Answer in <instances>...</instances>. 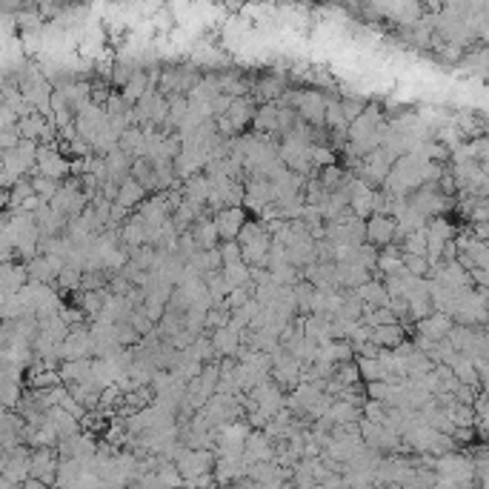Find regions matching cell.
<instances>
[{
    "label": "cell",
    "mask_w": 489,
    "mask_h": 489,
    "mask_svg": "<svg viewBox=\"0 0 489 489\" xmlns=\"http://www.w3.org/2000/svg\"><path fill=\"white\" fill-rule=\"evenodd\" d=\"M275 458V444H272L260 429H252L243 441V461L246 464H269Z\"/></svg>",
    "instance_id": "cell-6"
},
{
    "label": "cell",
    "mask_w": 489,
    "mask_h": 489,
    "mask_svg": "<svg viewBox=\"0 0 489 489\" xmlns=\"http://www.w3.org/2000/svg\"><path fill=\"white\" fill-rule=\"evenodd\" d=\"M155 475H157V481H160L163 489H183V478H181V472L175 469V464H160V466L155 469Z\"/></svg>",
    "instance_id": "cell-28"
},
{
    "label": "cell",
    "mask_w": 489,
    "mask_h": 489,
    "mask_svg": "<svg viewBox=\"0 0 489 489\" xmlns=\"http://www.w3.org/2000/svg\"><path fill=\"white\" fill-rule=\"evenodd\" d=\"M355 366H358V375L363 384H375V380H387V372L380 366L378 358H355Z\"/></svg>",
    "instance_id": "cell-23"
},
{
    "label": "cell",
    "mask_w": 489,
    "mask_h": 489,
    "mask_svg": "<svg viewBox=\"0 0 489 489\" xmlns=\"http://www.w3.org/2000/svg\"><path fill=\"white\" fill-rule=\"evenodd\" d=\"M372 192L375 189L369 183L352 178V183H349V212L358 217V221H366V217L372 215Z\"/></svg>",
    "instance_id": "cell-8"
},
{
    "label": "cell",
    "mask_w": 489,
    "mask_h": 489,
    "mask_svg": "<svg viewBox=\"0 0 489 489\" xmlns=\"http://www.w3.org/2000/svg\"><path fill=\"white\" fill-rule=\"evenodd\" d=\"M181 192H183V200L198 203V206H206V198H209V181H206V175L198 172V175L186 178L181 183Z\"/></svg>",
    "instance_id": "cell-18"
},
{
    "label": "cell",
    "mask_w": 489,
    "mask_h": 489,
    "mask_svg": "<svg viewBox=\"0 0 489 489\" xmlns=\"http://www.w3.org/2000/svg\"><path fill=\"white\" fill-rule=\"evenodd\" d=\"M392 238H395V221L387 215H369L363 221V241L369 246H375L378 252L392 246Z\"/></svg>",
    "instance_id": "cell-4"
},
{
    "label": "cell",
    "mask_w": 489,
    "mask_h": 489,
    "mask_svg": "<svg viewBox=\"0 0 489 489\" xmlns=\"http://www.w3.org/2000/svg\"><path fill=\"white\" fill-rule=\"evenodd\" d=\"M209 106H212V118H224L229 112V106H232V97L229 95H217V97L209 100Z\"/></svg>",
    "instance_id": "cell-38"
},
{
    "label": "cell",
    "mask_w": 489,
    "mask_h": 489,
    "mask_svg": "<svg viewBox=\"0 0 489 489\" xmlns=\"http://www.w3.org/2000/svg\"><path fill=\"white\" fill-rule=\"evenodd\" d=\"M401 263L406 269V275H412V278H426L429 275V263L421 255H401Z\"/></svg>",
    "instance_id": "cell-34"
},
{
    "label": "cell",
    "mask_w": 489,
    "mask_h": 489,
    "mask_svg": "<svg viewBox=\"0 0 489 489\" xmlns=\"http://www.w3.org/2000/svg\"><path fill=\"white\" fill-rule=\"evenodd\" d=\"M275 121H278V106H275V103H263V106L255 109V115H252V123H249V126L255 129V135H275V138H278Z\"/></svg>",
    "instance_id": "cell-16"
},
{
    "label": "cell",
    "mask_w": 489,
    "mask_h": 489,
    "mask_svg": "<svg viewBox=\"0 0 489 489\" xmlns=\"http://www.w3.org/2000/svg\"><path fill=\"white\" fill-rule=\"evenodd\" d=\"M366 97H361V95H346V97H341V115H344V121H346V126L349 123H355L361 115H363V109H366Z\"/></svg>",
    "instance_id": "cell-26"
},
{
    "label": "cell",
    "mask_w": 489,
    "mask_h": 489,
    "mask_svg": "<svg viewBox=\"0 0 489 489\" xmlns=\"http://www.w3.org/2000/svg\"><path fill=\"white\" fill-rule=\"evenodd\" d=\"M229 326V312L224 306H212L206 315H203V332H215V330H224Z\"/></svg>",
    "instance_id": "cell-31"
},
{
    "label": "cell",
    "mask_w": 489,
    "mask_h": 489,
    "mask_svg": "<svg viewBox=\"0 0 489 489\" xmlns=\"http://www.w3.org/2000/svg\"><path fill=\"white\" fill-rule=\"evenodd\" d=\"M175 469L181 472V478L183 481H192V478H198V475H206V472H212V466H215V452H209V449H181L178 455H175Z\"/></svg>",
    "instance_id": "cell-2"
},
{
    "label": "cell",
    "mask_w": 489,
    "mask_h": 489,
    "mask_svg": "<svg viewBox=\"0 0 489 489\" xmlns=\"http://www.w3.org/2000/svg\"><path fill=\"white\" fill-rule=\"evenodd\" d=\"M352 292H355V298H358L363 306H369V309H378V306H387V303H390V295H387V289H384V284H380L378 275H372L366 284H361V286L352 289Z\"/></svg>",
    "instance_id": "cell-13"
},
{
    "label": "cell",
    "mask_w": 489,
    "mask_h": 489,
    "mask_svg": "<svg viewBox=\"0 0 489 489\" xmlns=\"http://www.w3.org/2000/svg\"><path fill=\"white\" fill-rule=\"evenodd\" d=\"M272 358V369H269V380L275 384L284 395L286 392H292L298 384H301V363L292 358V355H286L284 349H275L269 355Z\"/></svg>",
    "instance_id": "cell-1"
},
{
    "label": "cell",
    "mask_w": 489,
    "mask_h": 489,
    "mask_svg": "<svg viewBox=\"0 0 489 489\" xmlns=\"http://www.w3.org/2000/svg\"><path fill=\"white\" fill-rule=\"evenodd\" d=\"M323 106H326V95L318 89H298L295 97V115L298 121H303L306 126H323Z\"/></svg>",
    "instance_id": "cell-3"
},
{
    "label": "cell",
    "mask_w": 489,
    "mask_h": 489,
    "mask_svg": "<svg viewBox=\"0 0 489 489\" xmlns=\"http://www.w3.org/2000/svg\"><path fill=\"white\" fill-rule=\"evenodd\" d=\"M146 200V192L140 183H135L132 178H126L121 186H118V198H115V206L126 209V212H135L140 203Z\"/></svg>",
    "instance_id": "cell-17"
},
{
    "label": "cell",
    "mask_w": 489,
    "mask_h": 489,
    "mask_svg": "<svg viewBox=\"0 0 489 489\" xmlns=\"http://www.w3.org/2000/svg\"><path fill=\"white\" fill-rule=\"evenodd\" d=\"M255 100L249 97V95H243V97H232V106H229V112L224 115L232 126H235V132L238 135H243V129L252 123V115H255Z\"/></svg>",
    "instance_id": "cell-10"
},
{
    "label": "cell",
    "mask_w": 489,
    "mask_h": 489,
    "mask_svg": "<svg viewBox=\"0 0 489 489\" xmlns=\"http://www.w3.org/2000/svg\"><path fill=\"white\" fill-rule=\"evenodd\" d=\"M54 284H58L61 292H78V289H80V272L72 269V266H64L61 275L54 278Z\"/></svg>",
    "instance_id": "cell-33"
},
{
    "label": "cell",
    "mask_w": 489,
    "mask_h": 489,
    "mask_svg": "<svg viewBox=\"0 0 489 489\" xmlns=\"http://www.w3.org/2000/svg\"><path fill=\"white\" fill-rule=\"evenodd\" d=\"M221 278L227 284V289H243L249 284V266L246 263H232V266H224L221 269Z\"/></svg>",
    "instance_id": "cell-22"
},
{
    "label": "cell",
    "mask_w": 489,
    "mask_h": 489,
    "mask_svg": "<svg viewBox=\"0 0 489 489\" xmlns=\"http://www.w3.org/2000/svg\"><path fill=\"white\" fill-rule=\"evenodd\" d=\"M129 263H132V266H138L140 272H149V269H152V263H155V249H152V246H146V243H143V246H138V249H132V252H129Z\"/></svg>",
    "instance_id": "cell-35"
},
{
    "label": "cell",
    "mask_w": 489,
    "mask_h": 489,
    "mask_svg": "<svg viewBox=\"0 0 489 489\" xmlns=\"http://www.w3.org/2000/svg\"><path fill=\"white\" fill-rule=\"evenodd\" d=\"M309 163H312V169H323V167L338 163V155L330 146H309Z\"/></svg>",
    "instance_id": "cell-32"
},
{
    "label": "cell",
    "mask_w": 489,
    "mask_h": 489,
    "mask_svg": "<svg viewBox=\"0 0 489 489\" xmlns=\"http://www.w3.org/2000/svg\"><path fill=\"white\" fill-rule=\"evenodd\" d=\"M332 378L341 384V390H346V387H355V384H361V375H358V366H355V361H346V363H338L335 366V372H332Z\"/></svg>",
    "instance_id": "cell-29"
},
{
    "label": "cell",
    "mask_w": 489,
    "mask_h": 489,
    "mask_svg": "<svg viewBox=\"0 0 489 489\" xmlns=\"http://www.w3.org/2000/svg\"><path fill=\"white\" fill-rule=\"evenodd\" d=\"M361 418H363L361 409L352 406V404H346V401H332L330 412H326V421H330L332 426H341V423H358Z\"/></svg>",
    "instance_id": "cell-21"
},
{
    "label": "cell",
    "mask_w": 489,
    "mask_h": 489,
    "mask_svg": "<svg viewBox=\"0 0 489 489\" xmlns=\"http://www.w3.org/2000/svg\"><path fill=\"white\" fill-rule=\"evenodd\" d=\"M189 352H192V358H198L200 363H212V361H217V355H215V349H212V341H209V332L198 335L195 344L189 346Z\"/></svg>",
    "instance_id": "cell-30"
},
{
    "label": "cell",
    "mask_w": 489,
    "mask_h": 489,
    "mask_svg": "<svg viewBox=\"0 0 489 489\" xmlns=\"http://www.w3.org/2000/svg\"><path fill=\"white\" fill-rule=\"evenodd\" d=\"M269 278L275 286H295L301 281V272L292 263H278V266H269Z\"/></svg>",
    "instance_id": "cell-24"
},
{
    "label": "cell",
    "mask_w": 489,
    "mask_h": 489,
    "mask_svg": "<svg viewBox=\"0 0 489 489\" xmlns=\"http://www.w3.org/2000/svg\"><path fill=\"white\" fill-rule=\"evenodd\" d=\"M135 61L132 58H123V61H118V64H112V75H109V80H112V86L115 89H123L126 83H129V78L135 75Z\"/></svg>",
    "instance_id": "cell-27"
},
{
    "label": "cell",
    "mask_w": 489,
    "mask_h": 489,
    "mask_svg": "<svg viewBox=\"0 0 489 489\" xmlns=\"http://www.w3.org/2000/svg\"><path fill=\"white\" fill-rule=\"evenodd\" d=\"M212 224H215L217 238H221V241H238V232L246 224V212H243V206L221 209L217 215H212Z\"/></svg>",
    "instance_id": "cell-5"
},
{
    "label": "cell",
    "mask_w": 489,
    "mask_h": 489,
    "mask_svg": "<svg viewBox=\"0 0 489 489\" xmlns=\"http://www.w3.org/2000/svg\"><path fill=\"white\" fill-rule=\"evenodd\" d=\"M372 275L355 260L349 263H335V286L338 289H358L361 284H366Z\"/></svg>",
    "instance_id": "cell-9"
},
{
    "label": "cell",
    "mask_w": 489,
    "mask_h": 489,
    "mask_svg": "<svg viewBox=\"0 0 489 489\" xmlns=\"http://www.w3.org/2000/svg\"><path fill=\"white\" fill-rule=\"evenodd\" d=\"M118 149H121L123 155H129L132 160H135V157H143V149H146L143 132H140L138 126H129V129H123V135L118 138Z\"/></svg>",
    "instance_id": "cell-20"
},
{
    "label": "cell",
    "mask_w": 489,
    "mask_h": 489,
    "mask_svg": "<svg viewBox=\"0 0 489 489\" xmlns=\"http://www.w3.org/2000/svg\"><path fill=\"white\" fill-rule=\"evenodd\" d=\"M217 252H221L224 266L241 263V243H238V241H221V243H217Z\"/></svg>",
    "instance_id": "cell-37"
},
{
    "label": "cell",
    "mask_w": 489,
    "mask_h": 489,
    "mask_svg": "<svg viewBox=\"0 0 489 489\" xmlns=\"http://www.w3.org/2000/svg\"><path fill=\"white\" fill-rule=\"evenodd\" d=\"M447 366H449V372L455 375L458 384H464V387H469V390H483L481 380H478V375H475V369H472V361H469L466 355L455 352V358H452Z\"/></svg>",
    "instance_id": "cell-15"
},
{
    "label": "cell",
    "mask_w": 489,
    "mask_h": 489,
    "mask_svg": "<svg viewBox=\"0 0 489 489\" xmlns=\"http://www.w3.org/2000/svg\"><path fill=\"white\" fill-rule=\"evenodd\" d=\"M452 326H455L452 318H447V315H441V312H432L429 318L415 320V335L429 338V341H444V338L449 335Z\"/></svg>",
    "instance_id": "cell-7"
},
{
    "label": "cell",
    "mask_w": 489,
    "mask_h": 489,
    "mask_svg": "<svg viewBox=\"0 0 489 489\" xmlns=\"http://www.w3.org/2000/svg\"><path fill=\"white\" fill-rule=\"evenodd\" d=\"M146 72L143 69H135V75L129 78V83L123 86V92H121V97L129 103V106H135L140 97H143V92H146Z\"/></svg>",
    "instance_id": "cell-25"
},
{
    "label": "cell",
    "mask_w": 489,
    "mask_h": 489,
    "mask_svg": "<svg viewBox=\"0 0 489 489\" xmlns=\"http://www.w3.org/2000/svg\"><path fill=\"white\" fill-rule=\"evenodd\" d=\"M404 330L398 323H390V326H375L372 330V344L380 346V349H395L401 341H404Z\"/></svg>",
    "instance_id": "cell-19"
},
{
    "label": "cell",
    "mask_w": 489,
    "mask_h": 489,
    "mask_svg": "<svg viewBox=\"0 0 489 489\" xmlns=\"http://www.w3.org/2000/svg\"><path fill=\"white\" fill-rule=\"evenodd\" d=\"M266 203H272L269 181H263V178H249V181L243 183V206H249V209L258 215Z\"/></svg>",
    "instance_id": "cell-11"
},
{
    "label": "cell",
    "mask_w": 489,
    "mask_h": 489,
    "mask_svg": "<svg viewBox=\"0 0 489 489\" xmlns=\"http://www.w3.org/2000/svg\"><path fill=\"white\" fill-rule=\"evenodd\" d=\"M209 341H212V349H215L217 358H235L238 349H241V332L229 330V326L209 332Z\"/></svg>",
    "instance_id": "cell-12"
},
{
    "label": "cell",
    "mask_w": 489,
    "mask_h": 489,
    "mask_svg": "<svg viewBox=\"0 0 489 489\" xmlns=\"http://www.w3.org/2000/svg\"><path fill=\"white\" fill-rule=\"evenodd\" d=\"M58 375H61V380H66V387H72V384H86V380H92V358L66 361V363H61Z\"/></svg>",
    "instance_id": "cell-14"
},
{
    "label": "cell",
    "mask_w": 489,
    "mask_h": 489,
    "mask_svg": "<svg viewBox=\"0 0 489 489\" xmlns=\"http://www.w3.org/2000/svg\"><path fill=\"white\" fill-rule=\"evenodd\" d=\"M355 263H361L369 275L375 272V263H378V249L375 246H369V243H361L358 249H355Z\"/></svg>",
    "instance_id": "cell-36"
}]
</instances>
